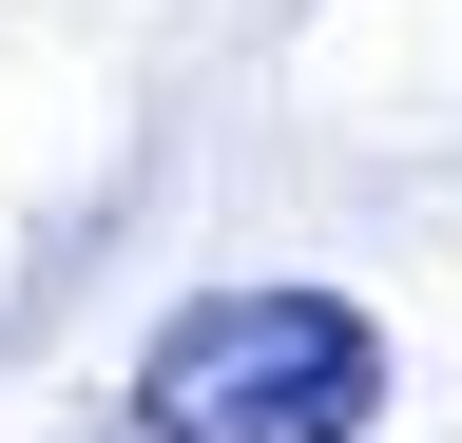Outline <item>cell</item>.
Returning <instances> with one entry per match:
<instances>
[{"label": "cell", "mask_w": 462, "mask_h": 443, "mask_svg": "<svg viewBox=\"0 0 462 443\" xmlns=\"http://www.w3.org/2000/svg\"><path fill=\"white\" fill-rule=\"evenodd\" d=\"M135 443H366L385 424V328L309 290V270H251V290H193L135 347Z\"/></svg>", "instance_id": "6da1fadb"}]
</instances>
